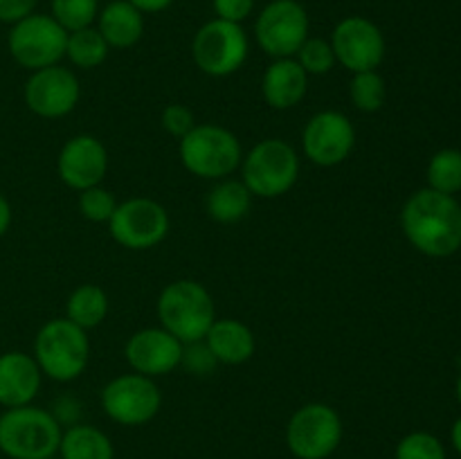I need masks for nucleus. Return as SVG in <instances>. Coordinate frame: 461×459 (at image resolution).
I'll return each instance as SVG.
<instances>
[{
    "label": "nucleus",
    "mask_w": 461,
    "mask_h": 459,
    "mask_svg": "<svg viewBox=\"0 0 461 459\" xmlns=\"http://www.w3.org/2000/svg\"><path fill=\"white\" fill-rule=\"evenodd\" d=\"M408 241L428 256H450L461 248V205L450 194L421 189L401 212Z\"/></svg>",
    "instance_id": "obj_1"
},
{
    "label": "nucleus",
    "mask_w": 461,
    "mask_h": 459,
    "mask_svg": "<svg viewBox=\"0 0 461 459\" xmlns=\"http://www.w3.org/2000/svg\"><path fill=\"white\" fill-rule=\"evenodd\" d=\"M61 426L43 408L21 405L0 414V450L9 459H50L61 444Z\"/></svg>",
    "instance_id": "obj_2"
},
{
    "label": "nucleus",
    "mask_w": 461,
    "mask_h": 459,
    "mask_svg": "<svg viewBox=\"0 0 461 459\" xmlns=\"http://www.w3.org/2000/svg\"><path fill=\"white\" fill-rule=\"evenodd\" d=\"M158 318L162 328L183 345L201 342L214 324V302L207 288L194 279L169 284L158 300Z\"/></svg>",
    "instance_id": "obj_3"
},
{
    "label": "nucleus",
    "mask_w": 461,
    "mask_h": 459,
    "mask_svg": "<svg viewBox=\"0 0 461 459\" xmlns=\"http://www.w3.org/2000/svg\"><path fill=\"white\" fill-rule=\"evenodd\" d=\"M90 342L86 331L70 320H50L34 340V360L41 374L52 381L68 382L81 376L88 364Z\"/></svg>",
    "instance_id": "obj_4"
},
{
    "label": "nucleus",
    "mask_w": 461,
    "mask_h": 459,
    "mask_svg": "<svg viewBox=\"0 0 461 459\" xmlns=\"http://www.w3.org/2000/svg\"><path fill=\"white\" fill-rule=\"evenodd\" d=\"M180 160L198 178H225L241 162V144L223 126L196 124L180 138Z\"/></svg>",
    "instance_id": "obj_5"
},
{
    "label": "nucleus",
    "mask_w": 461,
    "mask_h": 459,
    "mask_svg": "<svg viewBox=\"0 0 461 459\" xmlns=\"http://www.w3.org/2000/svg\"><path fill=\"white\" fill-rule=\"evenodd\" d=\"M9 54L27 70L59 66L66 57L68 32L48 14H30L14 22L7 36Z\"/></svg>",
    "instance_id": "obj_6"
},
{
    "label": "nucleus",
    "mask_w": 461,
    "mask_h": 459,
    "mask_svg": "<svg viewBox=\"0 0 461 459\" xmlns=\"http://www.w3.org/2000/svg\"><path fill=\"white\" fill-rule=\"evenodd\" d=\"M300 158L284 140H264L243 160V184L261 198H277L295 184Z\"/></svg>",
    "instance_id": "obj_7"
},
{
    "label": "nucleus",
    "mask_w": 461,
    "mask_h": 459,
    "mask_svg": "<svg viewBox=\"0 0 461 459\" xmlns=\"http://www.w3.org/2000/svg\"><path fill=\"white\" fill-rule=\"evenodd\" d=\"M192 54L205 75L228 76L246 63L248 36L239 22L214 18L196 32Z\"/></svg>",
    "instance_id": "obj_8"
},
{
    "label": "nucleus",
    "mask_w": 461,
    "mask_h": 459,
    "mask_svg": "<svg viewBox=\"0 0 461 459\" xmlns=\"http://www.w3.org/2000/svg\"><path fill=\"white\" fill-rule=\"evenodd\" d=\"M342 421L331 405L309 403L297 410L286 428V441L297 459H327L340 446Z\"/></svg>",
    "instance_id": "obj_9"
},
{
    "label": "nucleus",
    "mask_w": 461,
    "mask_h": 459,
    "mask_svg": "<svg viewBox=\"0 0 461 459\" xmlns=\"http://www.w3.org/2000/svg\"><path fill=\"white\" fill-rule=\"evenodd\" d=\"M259 48L275 58H291L309 39V14L297 0H273L255 22Z\"/></svg>",
    "instance_id": "obj_10"
},
{
    "label": "nucleus",
    "mask_w": 461,
    "mask_h": 459,
    "mask_svg": "<svg viewBox=\"0 0 461 459\" xmlns=\"http://www.w3.org/2000/svg\"><path fill=\"white\" fill-rule=\"evenodd\" d=\"M108 225L120 246L129 250H149L169 232V214L151 198H131L115 207Z\"/></svg>",
    "instance_id": "obj_11"
},
{
    "label": "nucleus",
    "mask_w": 461,
    "mask_h": 459,
    "mask_svg": "<svg viewBox=\"0 0 461 459\" xmlns=\"http://www.w3.org/2000/svg\"><path fill=\"white\" fill-rule=\"evenodd\" d=\"M162 403L156 382L142 374H124L104 387L102 408L122 426H142L151 421Z\"/></svg>",
    "instance_id": "obj_12"
},
{
    "label": "nucleus",
    "mask_w": 461,
    "mask_h": 459,
    "mask_svg": "<svg viewBox=\"0 0 461 459\" xmlns=\"http://www.w3.org/2000/svg\"><path fill=\"white\" fill-rule=\"evenodd\" d=\"M331 48L336 61H340L354 75L376 70L385 57L383 32L369 18L363 16L342 18L331 34Z\"/></svg>",
    "instance_id": "obj_13"
},
{
    "label": "nucleus",
    "mask_w": 461,
    "mask_h": 459,
    "mask_svg": "<svg viewBox=\"0 0 461 459\" xmlns=\"http://www.w3.org/2000/svg\"><path fill=\"white\" fill-rule=\"evenodd\" d=\"M304 153L320 166H336L347 160L356 144V130L349 117L338 111H322L311 117L302 135Z\"/></svg>",
    "instance_id": "obj_14"
},
{
    "label": "nucleus",
    "mask_w": 461,
    "mask_h": 459,
    "mask_svg": "<svg viewBox=\"0 0 461 459\" xmlns=\"http://www.w3.org/2000/svg\"><path fill=\"white\" fill-rule=\"evenodd\" d=\"M79 102V81L68 68L50 66L32 72L25 84V104L39 117H63Z\"/></svg>",
    "instance_id": "obj_15"
},
{
    "label": "nucleus",
    "mask_w": 461,
    "mask_h": 459,
    "mask_svg": "<svg viewBox=\"0 0 461 459\" xmlns=\"http://www.w3.org/2000/svg\"><path fill=\"white\" fill-rule=\"evenodd\" d=\"M183 342L165 328H142L126 342V360L142 376H162L183 363Z\"/></svg>",
    "instance_id": "obj_16"
},
{
    "label": "nucleus",
    "mask_w": 461,
    "mask_h": 459,
    "mask_svg": "<svg viewBox=\"0 0 461 459\" xmlns=\"http://www.w3.org/2000/svg\"><path fill=\"white\" fill-rule=\"evenodd\" d=\"M108 169V153L93 135H77L59 153V176L72 189L97 187Z\"/></svg>",
    "instance_id": "obj_17"
},
{
    "label": "nucleus",
    "mask_w": 461,
    "mask_h": 459,
    "mask_svg": "<svg viewBox=\"0 0 461 459\" xmlns=\"http://www.w3.org/2000/svg\"><path fill=\"white\" fill-rule=\"evenodd\" d=\"M41 367L23 351H7L0 356V405L21 408L30 405L39 394Z\"/></svg>",
    "instance_id": "obj_18"
},
{
    "label": "nucleus",
    "mask_w": 461,
    "mask_h": 459,
    "mask_svg": "<svg viewBox=\"0 0 461 459\" xmlns=\"http://www.w3.org/2000/svg\"><path fill=\"white\" fill-rule=\"evenodd\" d=\"M306 86H309V75L295 58H277L266 70L261 90L270 106L277 111H286L304 99Z\"/></svg>",
    "instance_id": "obj_19"
},
{
    "label": "nucleus",
    "mask_w": 461,
    "mask_h": 459,
    "mask_svg": "<svg viewBox=\"0 0 461 459\" xmlns=\"http://www.w3.org/2000/svg\"><path fill=\"white\" fill-rule=\"evenodd\" d=\"M97 30L108 48H133L144 34V16L129 0H113L97 14Z\"/></svg>",
    "instance_id": "obj_20"
},
{
    "label": "nucleus",
    "mask_w": 461,
    "mask_h": 459,
    "mask_svg": "<svg viewBox=\"0 0 461 459\" xmlns=\"http://www.w3.org/2000/svg\"><path fill=\"white\" fill-rule=\"evenodd\" d=\"M207 349L216 363L241 364L255 354V336L239 320H214L205 336Z\"/></svg>",
    "instance_id": "obj_21"
},
{
    "label": "nucleus",
    "mask_w": 461,
    "mask_h": 459,
    "mask_svg": "<svg viewBox=\"0 0 461 459\" xmlns=\"http://www.w3.org/2000/svg\"><path fill=\"white\" fill-rule=\"evenodd\" d=\"M61 459H113L111 439L95 426H75L61 435Z\"/></svg>",
    "instance_id": "obj_22"
},
{
    "label": "nucleus",
    "mask_w": 461,
    "mask_h": 459,
    "mask_svg": "<svg viewBox=\"0 0 461 459\" xmlns=\"http://www.w3.org/2000/svg\"><path fill=\"white\" fill-rule=\"evenodd\" d=\"M250 196L243 180H223L207 194V212L219 223H237L250 210Z\"/></svg>",
    "instance_id": "obj_23"
},
{
    "label": "nucleus",
    "mask_w": 461,
    "mask_h": 459,
    "mask_svg": "<svg viewBox=\"0 0 461 459\" xmlns=\"http://www.w3.org/2000/svg\"><path fill=\"white\" fill-rule=\"evenodd\" d=\"M66 309L68 320L75 322L77 327L84 328V331H88V328H95L97 324H102L104 318H106L108 297L95 284H84V286H79L72 292Z\"/></svg>",
    "instance_id": "obj_24"
},
{
    "label": "nucleus",
    "mask_w": 461,
    "mask_h": 459,
    "mask_svg": "<svg viewBox=\"0 0 461 459\" xmlns=\"http://www.w3.org/2000/svg\"><path fill=\"white\" fill-rule=\"evenodd\" d=\"M66 57L70 58L75 66L84 68V70H93V68L102 66L108 57V43L99 30L95 27H84L68 34Z\"/></svg>",
    "instance_id": "obj_25"
},
{
    "label": "nucleus",
    "mask_w": 461,
    "mask_h": 459,
    "mask_svg": "<svg viewBox=\"0 0 461 459\" xmlns=\"http://www.w3.org/2000/svg\"><path fill=\"white\" fill-rule=\"evenodd\" d=\"M428 184L441 194H457L461 189V151L444 148L435 153L428 165Z\"/></svg>",
    "instance_id": "obj_26"
},
{
    "label": "nucleus",
    "mask_w": 461,
    "mask_h": 459,
    "mask_svg": "<svg viewBox=\"0 0 461 459\" xmlns=\"http://www.w3.org/2000/svg\"><path fill=\"white\" fill-rule=\"evenodd\" d=\"M349 94L356 108L365 112H376L385 104V81H383V76L376 70L356 72L349 86Z\"/></svg>",
    "instance_id": "obj_27"
},
{
    "label": "nucleus",
    "mask_w": 461,
    "mask_h": 459,
    "mask_svg": "<svg viewBox=\"0 0 461 459\" xmlns=\"http://www.w3.org/2000/svg\"><path fill=\"white\" fill-rule=\"evenodd\" d=\"M99 14V0H52V18L66 32L93 25Z\"/></svg>",
    "instance_id": "obj_28"
},
{
    "label": "nucleus",
    "mask_w": 461,
    "mask_h": 459,
    "mask_svg": "<svg viewBox=\"0 0 461 459\" xmlns=\"http://www.w3.org/2000/svg\"><path fill=\"white\" fill-rule=\"evenodd\" d=\"M396 459H446V448L430 432H410L396 446Z\"/></svg>",
    "instance_id": "obj_29"
},
{
    "label": "nucleus",
    "mask_w": 461,
    "mask_h": 459,
    "mask_svg": "<svg viewBox=\"0 0 461 459\" xmlns=\"http://www.w3.org/2000/svg\"><path fill=\"white\" fill-rule=\"evenodd\" d=\"M297 63L304 68L306 75H327L336 63V54L329 40L306 39L304 45L297 50Z\"/></svg>",
    "instance_id": "obj_30"
},
{
    "label": "nucleus",
    "mask_w": 461,
    "mask_h": 459,
    "mask_svg": "<svg viewBox=\"0 0 461 459\" xmlns=\"http://www.w3.org/2000/svg\"><path fill=\"white\" fill-rule=\"evenodd\" d=\"M117 201L108 189L88 187L81 192L79 196V212L93 223H102V220H111L113 212H115Z\"/></svg>",
    "instance_id": "obj_31"
},
{
    "label": "nucleus",
    "mask_w": 461,
    "mask_h": 459,
    "mask_svg": "<svg viewBox=\"0 0 461 459\" xmlns=\"http://www.w3.org/2000/svg\"><path fill=\"white\" fill-rule=\"evenodd\" d=\"M162 126L174 138H185L196 126L194 124V112L187 106H183V104H169L165 112H162Z\"/></svg>",
    "instance_id": "obj_32"
},
{
    "label": "nucleus",
    "mask_w": 461,
    "mask_h": 459,
    "mask_svg": "<svg viewBox=\"0 0 461 459\" xmlns=\"http://www.w3.org/2000/svg\"><path fill=\"white\" fill-rule=\"evenodd\" d=\"M212 4H214L216 18L239 22V25H241V21H246L252 14V9H255V0H212Z\"/></svg>",
    "instance_id": "obj_33"
},
{
    "label": "nucleus",
    "mask_w": 461,
    "mask_h": 459,
    "mask_svg": "<svg viewBox=\"0 0 461 459\" xmlns=\"http://www.w3.org/2000/svg\"><path fill=\"white\" fill-rule=\"evenodd\" d=\"M36 0H0V22H18L21 18L34 14Z\"/></svg>",
    "instance_id": "obj_34"
},
{
    "label": "nucleus",
    "mask_w": 461,
    "mask_h": 459,
    "mask_svg": "<svg viewBox=\"0 0 461 459\" xmlns=\"http://www.w3.org/2000/svg\"><path fill=\"white\" fill-rule=\"evenodd\" d=\"M133 7H138L142 14H158L165 12L167 7H171L174 0H129Z\"/></svg>",
    "instance_id": "obj_35"
},
{
    "label": "nucleus",
    "mask_w": 461,
    "mask_h": 459,
    "mask_svg": "<svg viewBox=\"0 0 461 459\" xmlns=\"http://www.w3.org/2000/svg\"><path fill=\"white\" fill-rule=\"evenodd\" d=\"M9 225H12V205H9L7 198L0 194V237L7 232Z\"/></svg>",
    "instance_id": "obj_36"
},
{
    "label": "nucleus",
    "mask_w": 461,
    "mask_h": 459,
    "mask_svg": "<svg viewBox=\"0 0 461 459\" xmlns=\"http://www.w3.org/2000/svg\"><path fill=\"white\" fill-rule=\"evenodd\" d=\"M450 439H453V446H455V450H457V453H459V457H461V417L457 418V421H455V426H453V432H450Z\"/></svg>",
    "instance_id": "obj_37"
},
{
    "label": "nucleus",
    "mask_w": 461,
    "mask_h": 459,
    "mask_svg": "<svg viewBox=\"0 0 461 459\" xmlns=\"http://www.w3.org/2000/svg\"><path fill=\"white\" fill-rule=\"evenodd\" d=\"M457 399H459V403H461V374H459V378H457Z\"/></svg>",
    "instance_id": "obj_38"
},
{
    "label": "nucleus",
    "mask_w": 461,
    "mask_h": 459,
    "mask_svg": "<svg viewBox=\"0 0 461 459\" xmlns=\"http://www.w3.org/2000/svg\"><path fill=\"white\" fill-rule=\"evenodd\" d=\"M50 459H54V457H50Z\"/></svg>",
    "instance_id": "obj_39"
}]
</instances>
